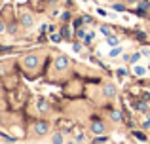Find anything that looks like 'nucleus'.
I'll use <instances>...</instances> for the list:
<instances>
[{"label": "nucleus", "mask_w": 150, "mask_h": 144, "mask_svg": "<svg viewBox=\"0 0 150 144\" xmlns=\"http://www.w3.org/2000/svg\"><path fill=\"white\" fill-rule=\"evenodd\" d=\"M133 106H135L139 112H148V104H146V100H137Z\"/></svg>", "instance_id": "423d86ee"}, {"label": "nucleus", "mask_w": 150, "mask_h": 144, "mask_svg": "<svg viewBox=\"0 0 150 144\" xmlns=\"http://www.w3.org/2000/svg\"><path fill=\"white\" fill-rule=\"evenodd\" d=\"M65 2H69V4H70V2H72V0H65Z\"/></svg>", "instance_id": "c9c22d12"}, {"label": "nucleus", "mask_w": 150, "mask_h": 144, "mask_svg": "<svg viewBox=\"0 0 150 144\" xmlns=\"http://www.w3.org/2000/svg\"><path fill=\"white\" fill-rule=\"evenodd\" d=\"M116 74H118V80H122V78H124L125 74H127V70H125V68H118Z\"/></svg>", "instance_id": "a211bd4d"}, {"label": "nucleus", "mask_w": 150, "mask_h": 144, "mask_svg": "<svg viewBox=\"0 0 150 144\" xmlns=\"http://www.w3.org/2000/svg\"><path fill=\"white\" fill-rule=\"evenodd\" d=\"M137 38H141V40H144V38H146V34H144V32H137Z\"/></svg>", "instance_id": "473e14b6"}, {"label": "nucleus", "mask_w": 150, "mask_h": 144, "mask_svg": "<svg viewBox=\"0 0 150 144\" xmlns=\"http://www.w3.org/2000/svg\"><path fill=\"white\" fill-rule=\"evenodd\" d=\"M23 63H25L27 68H36L38 67V57L36 55H27L25 59H23Z\"/></svg>", "instance_id": "39448f33"}, {"label": "nucleus", "mask_w": 150, "mask_h": 144, "mask_svg": "<svg viewBox=\"0 0 150 144\" xmlns=\"http://www.w3.org/2000/svg\"><path fill=\"white\" fill-rule=\"evenodd\" d=\"M144 72H146L144 67H135L133 68V74H135V76H144Z\"/></svg>", "instance_id": "9b49d317"}, {"label": "nucleus", "mask_w": 150, "mask_h": 144, "mask_svg": "<svg viewBox=\"0 0 150 144\" xmlns=\"http://www.w3.org/2000/svg\"><path fill=\"white\" fill-rule=\"evenodd\" d=\"M82 23H84V19H74V29H78Z\"/></svg>", "instance_id": "cd10ccee"}, {"label": "nucleus", "mask_w": 150, "mask_h": 144, "mask_svg": "<svg viewBox=\"0 0 150 144\" xmlns=\"http://www.w3.org/2000/svg\"><path fill=\"white\" fill-rule=\"evenodd\" d=\"M110 118H112L114 122H122V119H124V114H122L120 110H112L110 112Z\"/></svg>", "instance_id": "0eeeda50"}, {"label": "nucleus", "mask_w": 150, "mask_h": 144, "mask_svg": "<svg viewBox=\"0 0 150 144\" xmlns=\"http://www.w3.org/2000/svg\"><path fill=\"white\" fill-rule=\"evenodd\" d=\"M34 135H38V137H42V135H46L50 131V123L46 122V119H38L36 123H34Z\"/></svg>", "instance_id": "f257e3e1"}, {"label": "nucleus", "mask_w": 150, "mask_h": 144, "mask_svg": "<svg viewBox=\"0 0 150 144\" xmlns=\"http://www.w3.org/2000/svg\"><path fill=\"white\" fill-rule=\"evenodd\" d=\"M106 44H108L110 48H116L120 42H118V38H116V36H106Z\"/></svg>", "instance_id": "6e6552de"}, {"label": "nucleus", "mask_w": 150, "mask_h": 144, "mask_svg": "<svg viewBox=\"0 0 150 144\" xmlns=\"http://www.w3.org/2000/svg\"><path fill=\"white\" fill-rule=\"evenodd\" d=\"M74 142H86V137L84 135H78V137L74 138Z\"/></svg>", "instance_id": "bb28decb"}, {"label": "nucleus", "mask_w": 150, "mask_h": 144, "mask_svg": "<svg viewBox=\"0 0 150 144\" xmlns=\"http://www.w3.org/2000/svg\"><path fill=\"white\" fill-rule=\"evenodd\" d=\"M82 2H88V0H82Z\"/></svg>", "instance_id": "e433bc0d"}, {"label": "nucleus", "mask_w": 150, "mask_h": 144, "mask_svg": "<svg viewBox=\"0 0 150 144\" xmlns=\"http://www.w3.org/2000/svg\"><path fill=\"white\" fill-rule=\"evenodd\" d=\"M72 49H74L76 53H80V51H82V44H72Z\"/></svg>", "instance_id": "a878e982"}, {"label": "nucleus", "mask_w": 150, "mask_h": 144, "mask_svg": "<svg viewBox=\"0 0 150 144\" xmlns=\"http://www.w3.org/2000/svg\"><path fill=\"white\" fill-rule=\"evenodd\" d=\"M46 30H50V27H48V25H42V27H40V32L46 34Z\"/></svg>", "instance_id": "c756f323"}, {"label": "nucleus", "mask_w": 150, "mask_h": 144, "mask_svg": "<svg viewBox=\"0 0 150 144\" xmlns=\"http://www.w3.org/2000/svg\"><path fill=\"white\" fill-rule=\"evenodd\" d=\"M105 129H106L105 123H103L97 116H93V118H91V133L93 135H103V133H105Z\"/></svg>", "instance_id": "f03ea898"}, {"label": "nucleus", "mask_w": 150, "mask_h": 144, "mask_svg": "<svg viewBox=\"0 0 150 144\" xmlns=\"http://www.w3.org/2000/svg\"><path fill=\"white\" fill-rule=\"evenodd\" d=\"M141 55H143V53L141 51H137V53H133L131 57H129V61L127 63H139V59H141Z\"/></svg>", "instance_id": "f8f14e48"}, {"label": "nucleus", "mask_w": 150, "mask_h": 144, "mask_svg": "<svg viewBox=\"0 0 150 144\" xmlns=\"http://www.w3.org/2000/svg\"><path fill=\"white\" fill-rule=\"evenodd\" d=\"M133 137H135V138H139V140H148V138H146V135H144L143 133V131H133Z\"/></svg>", "instance_id": "9d476101"}, {"label": "nucleus", "mask_w": 150, "mask_h": 144, "mask_svg": "<svg viewBox=\"0 0 150 144\" xmlns=\"http://www.w3.org/2000/svg\"><path fill=\"white\" fill-rule=\"evenodd\" d=\"M82 19H84V23H91V21H93V19L89 17V15H84V17H82Z\"/></svg>", "instance_id": "2f4dec72"}, {"label": "nucleus", "mask_w": 150, "mask_h": 144, "mask_svg": "<svg viewBox=\"0 0 150 144\" xmlns=\"http://www.w3.org/2000/svg\"><path fill=\"white\" fill-rule=\"evenodd\" d=\"M135 13L139 15V17H144V15H146V10H144V8H141V6H139V8H135Z\"/></svg>", "instance_id": "f3484780"}, {"label": "nucleus", "mask_w": 150, "mask_h": 144, "mask_svg": "<svg viewBox=\"0 0 150 144\" xmlns=\"http://www.w3.org/2000/svg\"><path fill=\"white\" fill-rule=\"evenodd\" d=\"M101 34H105V36H112V27L103 25V27H101Z\"/></svg>", "instance_id": "1a4fd4ad"}, {"label": "nucleus", "mask_w": 150, "mask_h": 144, "mask_svg": "<svg viewBox=\"0 0 150 144\" xmlns=\"http://www.w3.org/2000/svg\"><path fill=\"white\" fill-rule=\"evenodd\" d=\"M93 36H95V34H86V38H84V42H86V44H91V40H93Z\"/></svg>", "instance_id": "6ab92c4d"}, {"label": "nucleus", "mask_w": 150, "mask_h": 144, "mask_svg": "<svg viewBox=\"0 0 150 144\" xmlns=\"http://www.w3.org/2000/svg\"><path fill=\"white\" fill-rule=\"evenodd\" d=\"M21 25H23V29H33V25H34V17L30 13H23V17H21Z\"/></svg>", "instance_id": "20e7f679"}, {"label": "nucleus", "mask_w": 150, "mask_h": 144, "mask_svg": "<svg viewBox=\"0 0 150 144\" xmlns=\"http://www.w3.org/2000/svg\"><path fill=\"white\" fill-rule=\"evenodd\" d=\"M38 110H40V112L48 110V103H46L44 99H40V100H38Z\"/></svg>", "instance_id": "ddd939ff"}, {"label": "nucleus", "mask_w": 150, "mask_h": 144, "mask_svg": "<svg viewBox=\"0 0 150 144\" xmlns=\"http://www.w3.org/2000/svg\"><path fill=\"white\" fill-rule=\"evenodd\" d=\"M95 142H108V137H97Z\"/></svg>", "instance_id": "c85d7f7f"}, {"label": "nucleus", "mask_w": 150, "mask_h": 144, "mask_svg": "<svg viewBox=\"0 0 150 144\" xmlns=\"http://www.w3.org/2000/svg\"><path fill=\"white\" fill-rule=\"evenodd\" d=\"M61 34H51V42H61Z\"/></svg>", "instance_id": "b1692460"}, {"label": "nucleus", "mask_w": 150, "mask_h": 144, "mask_svg": "<svg viewBox=\"0 0 150 144\" xmlns=\"http://www.w3.org/2000/svg\"><path fill=\"white\" fill-rule=\"evenodd\" d=\"M114 10H116V11H124L125 6H124V4H114Z\"/></svg>", "instance_id": "5701e85b"}, {"label": "nucleus", "mask_w": 150, "mask_h": 144, "mask_svg": "<svg viewBox=\"0 0 150 144\" xmlns=\"http://www.w3.org/2000/svg\"><path fill=\"white\" fill-rule=\"evenodd\" d=\"M105 95H106V97H114V95H116V91H114V87H112V85L105 87Z\"/></svg>", "instance_id": "2eb2a0df"}, {"label": "nucleus", "mask_w": 150, "mask_h": 144, "mask_svg": "<svg viewBox=\"0 0 150 144\" xmlns=\"http://www.w3.org/2000/svg\"><path fill=\"white\" fill-rule=\"evenodd\" d=\"M4 29H6V25H4V21H0V34L4 32Z\"/></svg>", "instance_id": "72a5a7b5"}, {"label": "nucleus", "mask_w": 150, "mask_h": 144, "mask_svg": "<svg viewBox=\"0 0 150 144\" xmlns=\"http://www.w3.org/2000/svg\"><path fill=\"white\" fill-rule=\"evenodd\" d=\"M61 19H63V21H69V19H70V13H69V11H61Z\"/></svg>", "instance_id": "aec40b11"}, {"label": "nucleus", "mask_w": 150, "mask_h": 144, "mask_svg": "<svg viewBox=\"0 0 150 144\" xmlns=\"http://www.w3.org/2000/svg\"><path fill=\"white\" fill-rule=\"evenodd\" d=\"M139 6H141V8H144V10H148V8H150V2H148V0H141Z\"/></svg>", "instance_id": "4be33fe9"}, {"label": "nucleus", "mask_w": 150, "mask_h": 144, "mask_svg": "<svg viewBox=\"0 0 150 144\" xmlns=\"http://www.w3.org/2000/svg\"><path fill=\"white\" fill-rule=\"evenodd\" d=\"M143 127H144V129H150V118L146 119V122H143Z\"/></svg>", "instance_id": "7c9ffc66"}, {"label": "nucleus", "mask_w": 150, "mask_h": 144, "mask_svg": "<svg viewBox=\"0 0 150 144\" xmlns=\"http://www.w3.org/2000/svg\"><path fill=\"white\" fill-rule=\"evenodd\" d=\"M61 36L63 38H70V32H69V27H67V25L61 27Z\"/></svg>", "instance_id": "4468645a"}, {"label": "nucleus", "mask_w": 150, "mask_h": 144, "mask_svg": "<svg viewBox=\"0 0 150 144\" xmlns=\"http://www.w3.org/2000/svg\"><path fill=\"white\" fill-rule=\"evenodd\" d=\"M55 68H57V70H65V68H69V57H67V55H59L57 59H55Z\"/></svg>", "instance_id": "7ed1b4c3"}, {"label": "nucleus", "mask_w": 150, "mask_h": 144, "mask_svg": "<svg viewBox=\"0 0 150 144\" xmlns=\"http://www.w3.org/2000/svg\"><path fill=\"white\" fill-rule=\"evenodd\" d=\"M76 36H78V38H86V32H84L82 29H76Z\"/></svg>", "instance_id": "393cba45"}, {"label": "nucleus", "mask_w": 150, "mask_h": 144, "mask_svg": "<svg viewBox=\"0 0 150 144\" xmlns=\"http://www.w3.org/2000/svg\"><path fill=\"white\" fill-rule=\"evenodd\" d=\"M97 13H99V15H106V11L103 10V8H99V10H97Z\"/></svg>", "instance_id": "f704fd0d"}, {"label": "nucleus", "mask_w": 150, "mask_h": 144, "mask_svg": "<svg viewBox=\"0 0 150 144\" xmlns=\"http://www.w3.org/2000/svg\"><path fill=\"white\" fill-rule=\"evenodd\" d=\"M63 140H65V138H63L61 133H57V135H53V137H51V142H55V144H59V142H63Z\"/></svg>", "instance_id": "dca6fc26"}, {"label": "nucleus", "mask_w": 150, "mask_h": 144, "mask_svg": "<svg viewBox=\"0 0 150 144\" xmlns=\"http://www.w3.org/2000/svg\"><path fill=\"white\" fill-rule=\"evenodd\" d=\"M120 53H122V49H120V48H114L112 51H110V57H116V55H120Z\"/></svg>", "instance_id": "412c9836"}]
</instances>
